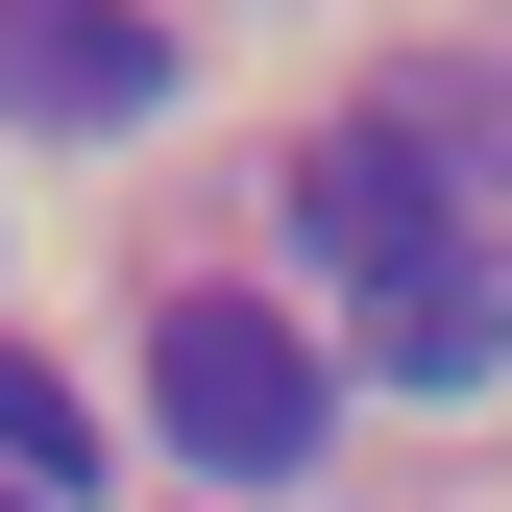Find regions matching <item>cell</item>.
I'll return each instance as SVG.
<instances>
[{
    "mask_svg": "<svg viewBox=\"0 0 512 512\" xmlns=\"http://www.w3.org/2000/svg\"><path fill=\"white\" fill-rule=\"evenodd\" d=\"M147 415H171L196 488H293L342 391H317V342H293L269 293H171V317H147Z\"/></svg>",
    "mask_w": 512,
    "mask_h": 512,
    "instance_id": "1",
    "label": "cell"
},
{
    "mask_svg": "<svg viewBox=\"0 0 512 512\" xmlns=\"http://www.w3.org/2000/svg\"><path fill=\"white\" fill-rule=\"evenodd\" d=\"M147 98H171L147 0H0V122H147Z\"/></svg>",
    "mask_w": 512,
    "mask_h": 512,
    "instance_id": "2",
    "label": "cell"
},
{
    "mask_svg": "<svg viewBox=\"0 0 512 512\" xmlns=\"http://www.w3.org/2000/svg\"><path fill=\"white\" fill-rule=\"evenodd\" d=\"M366 366H391V391H488V366H512V244L464 220L439 269H391V293H366Z\"/></svg>",
    "mask_w": 512,
    "mask_h": 512,
    "instance_id": "3",
    "label": "cell"
},
{
    "mask_svg": "<svg viewBox=\"0 0 512 512\" xmlns=\"http://www.w3.org/2000/svg\"><path fill=\"white\" fill-rule=\"evenodd\" d=\"M0 488L98 512V415H74V366H49V342H0Z\"/></svg>",
    "mask_w": 512,
    "mask_h": 512,
    "instance_id": "4",
    "label": "cell"
},
{
    "mask_svg": "<svg viewBox=\"0 0 512 512\" xmlns=\"http://www.w3.org/2000/svg\"><path fill=\"white\" fill-rule=\"evenodd\" d=\"M0 512H49V488H0Z\"/></svg>",
    "mask_w": 512,
    "mask_h": 512,
    "instance_id": "5",
    "label": "cell"
}]
</instances>
